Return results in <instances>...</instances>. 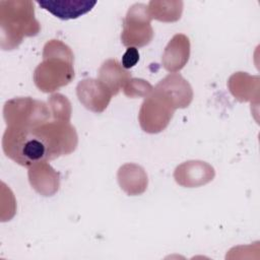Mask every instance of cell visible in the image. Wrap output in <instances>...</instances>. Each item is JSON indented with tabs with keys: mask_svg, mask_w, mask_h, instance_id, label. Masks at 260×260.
<instances>
[{
	"mask_svg": "<svg viewBox=\"0 0 260 260\" xmlns=\"http://www.w3.org/2000/svg\"><path fill=\"white\" fill-rule=\"evenodd\" d=\"M130 79V73L124 70L123 66L120 65L117 60L113 59L104 62L99 72V80L103 82L113 94H117Z\"/></svg>",
	"mask_w": 260,
	"mask_h": 260,
	"instance_id": "5bb4252c",
	"label": "cell"
},
{
	"mask_svg": "<svg viewBox=\"0 0 260 260\" xmlns=\"http://www.w3.org/2000/svg\"><path fill=\"white\" fill-rule=\"evenodd\" d=\"M151 17L148 14L147 5L136 3L132 5L124 20L121 41L126 47H143L150 43L153 29L150 25Z\"/></svg>",
	"mask_w": 260,
	"mask_h": 260,
	"instance_id": "5b68a950",
	"label": "cell"
},
{
	"mask_svg": "<svg viewBox=\"0 0 260 260\" xmlns=\"http://www.w3.org/2000/svg\"><path fill=\"white\" fill-rule=\"evenodd\" d=\"M76 92L80 103L88 110L101 113L109 105L113 93L100 80L84 79L76 87Z\"/></svg>",
	"mask_w": 260,
	"mask_h": 260,
	"instance_id": "52a82bcc",
	"label": "cell"
},
{
	"mask_svg": "<svg viewBox=\"0 0 260 260\" xmlns=\"http://www.w3.org/2000/svg\"><path fill=\"white\" fill-rule=\"evenodd\" d=\"M28 178L32 188L44 196H51L59 189V175L47 161L29 167Z\"/></svg>",
	"mask_w": 260,
	"mask_h": 260,
	"instance_id": "8fae6325",
	"label": "cell"
},
{
	"mask_svg": "<svg viewBox=\"0 0 260 260\" xmlns=\"http://www.w3.org/2000/svg\"><path fill=\"white\" fill-rule=\"evenodd\" d=\"M190 55L189 39L182 34H178L168 44L165 49L161 61L164 67L171 72L182 69L187 63Z\"/></svg>",
	"mask_w": 260,
	"mask_h": 260,
	"instance_id": "7c38bea8",
	"label": "cell"
},
{
	"mask_svg": "<svg viewBox=\"0 0 260 260\" xmlns=\"http://www.w3.org/2000/svg\"><path fill=\"white\" fill-rule=\"evenodd\" d=\"M139 61V53L137 48L128 47L122 57V66L124 69H130L134 67Z\"/></svg>",
	"mask_w": 260,
	"mask_h": 260,
	"instance_id": "ac0fdd59",
	"label": "cell"
},
{
	"mask_svg": "<svg viewBox=\"0 0 260 260\" xmlns=\"http://www.w3.org/2000/svg\"><path fill=\"white\" fill-rule=\"evenodd\" d=\"M154 89L167 98L175 109L188 107L193 98L190 84L177 73L169 74L159 81Z\"/></svg>",
	"mask_w": 260,
	"mask_h": 260,
	"instance_id": "ba28073f",
	"label": "cell"
},
{
	"mask_svg": "<svg viewBox=\"0 0 260 260\" xmlns=\"http://www.w3.org/2000/svg\"><path fill=\"white\" fill-rule=\"evenodd\" d=\"M41 125L31 128L8 126L2 139L5 154L26 168L52 159Z\"/></svg>",
	"mask_w": 260,
	"mask_h": 260,
	"instance_id": "6da1fadb",
	"label": "cell"
},
{
	"mask_svg": "<svg viewBox=\"0 0 260 260\" xmlns=\"http://www.w3.org/2000/svg\"><path fill=\"white\" fill-rule=\"evenodd\" d=\"M174 111L175 108L171 102L154 89L140 108V126L147 133H158L168 126Z\"/></svg>",
	"mask_w": 260,
	"mask_h": 260,
	"instance_id": "8992f818",
	"label": "cell"
},
{
	"mask_svg": "<svg viewBox=\"0 0 260 260\" xmlns=\"http://www.w3.org/2000/svg\"><path fill=\"white\" fill-rule=\"evenodd\" d=\"M183 5L182 1L152 0L148 3L147 9L151 19L153 18L159 21L173 22L181 18Z\"/></svg>",
	"mask_w": 260,
	"mask_h": 260,
	"instance_id": "9a60e30c",
	"label": "cell"
},
{
	"mask_svg": "<svg viewBox=\"0 0 260 260\" xmlns=\"http://www.w3.org/2000/svg\"><path fill=\"white\" fill-rule=\"evenodd\" d=\"M3 114L8 126L17 127H36L50 119L47 106L30 98H17L6 102Z\"/></svg>",
	"mask_w": 260,
	"mask_h": 260,
	"instance_id": "277c9868",
	"label": "cell"
},
{
	"mask_svg": "<svg viewBox=\"0 0 260 260\" xmlns=\"http://www.w3.org/2000/svg\"><path fill=\"white\" fill-rule=\"evenodd\" d=\"M49 105L52 110L53 117L57 121L69 122L71 115V105L66 96L60 93L53 94L49 99Z\"/></svg>",
	"mask_w": 260,
	"mask_h": 260,
	"instance_id": "2e32d148",
	"label": "cell"
},
{
	"mask_svg": "<svg viewBox=\"0 0 260 260\" xmlns=\"http://www.w3.org/2000/svg\"><path fill=\"white\" fill-rule=\"evenodd\" d=\"M153 91V87L143 79H130L124 86V93L129 98H147Z\"/></svg>",
	"mask_w": 260,
	"mask_h": 260,
	"instance_id": "e0dca14e",
	"label": "cell"
},
{
	"mask_svg": "<svg viewBox=\"0 0 260 260\" xmlns=\"http://www.w3.org/2000/svg\"><path fill=\"white\" fill-rule=\"evenodd\" d=\"M178 184L185 187H198L211 181L214 171L211 166L204 161L192 160L179 166L174 174Z\"/></svg>",
	"mask_w": 260,
	"mask_h": 260,
	"instance_id": "30bf717a",
	"label": "cell"
},
{
	"mask_svg": "<svg viewBox=\"0 0 260 260\" xmlns=\"http://www.w3.org/2000/svg\"><path fill=\"white\" fill-rule=\"evenodd\" d=\"M43 58L44 61L34 73L35 83L40 90L52 92L73 79V54L68 46L52 40L45 45Z\"/></svg>",
	"mask_w": 260,
	"mask_h": 260,
	"instance_id": "7a4b0ae2",
	"label": "cell"
},
{
	"mask_svg": "<svg viewBox=\"0 0 260 260\" xmlns=\"http://www.w3.org/2000/svg\"><path fill=\"white\" fill-rule=\"evenodd\" d=\"M1 47L11 50L17 47L24 37L38 35L40 23L35 18L34 2L29 0L0 1Z\"/></svg>",
	"mask_w": 260,
	"mask_h": 260,
	"instance_id": "3957f363",
	"label": "cell"
},
{
	"mask_svg": "<svg viewBox=\"0 0 260 260\" xmlns=\"http://www.w3.org/2000/svg\"><path fill=\"white\" fill-rule=\"evenodd\" d=\"M38 4L52 13L54 16L62 19H76L89 12L96 1L91 0H38Z\"/></svg>",
	"mask_w": 260,
	"mask_h": 260,
	"instance_id": "9c48e42d",
	"label": "cell"
},
{
	"mask_svg": "<svg viewBox=\"0 0 260 260\" xmlns=\"http://www.w3.org/2000/svg\"><path fill=\"white\" fill-rule=\"evenodd\" d=\"M118 180L121 188L129 195H138L145 191L147 176L144 170L134 164H127L120 168Z\"/></svg>",
	"mask_w": 260,
	"mask_h": 260,
	"instance_id": "4fadbf2b",
	"label": "cell"
}]
</instances>
